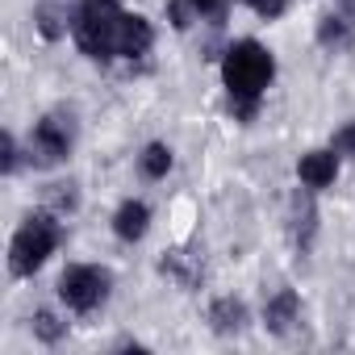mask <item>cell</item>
Returning a JSON list of instances; mask_svg holds the SVG:
<instances>
[{
    "label": "cell",
    "instance_id": "1",
    "mask_svg": "<svg viewBox=\"0 0 355 355\" xmlns=\"http://www.w3.org/2000/svg\"><path fill=\"white\" fill-rule=\"evenodd\" d=\"M272 71H276L272 55H268L259 42H251V38H247V42H234V46L226 51L222 76H226V88H230V96L239 101V113H243V117L255 113V101H259V92L268 88Z\"/></svg>",
    "mask_w": 355,
    "mask_h": 355
},
{
    "label": "cell",
    "instance_id": "2",
    "mask_svg": "<svg viewBox=\"0 0 355 355\" xmlns=\"http://www.w3.org/2000/svg\"><path fill=\"white\" fill-rule=\"evenodd\" d=\"M121 5L117 0H84L76 13V42L84 55L92 59H109L117 55V34H121Z\"/></svg>",
    "mask_w": 355,
    "mask_h": 355
},
{
    "label": "cell",
    "instance_id": "3",
    "mask_svg": "<svg viewBox=\"0 0 355 355\" xmlns=\"http://www.w3.org/2000/svg\"><path fill=\"white\" fill-rule=\"evenodd\" d=\"M59 247V226L51 222V218H30L21 230H17V239H13V247H9V268H13V276H34L42 263H46V255Z\"/></svg>",
    "mask_w": 355,
    "mask_h": 355
},
{
    "label": "cell",
    "instance_id": "4",
    "mask_svg": "<svg viewBox=\"0 0 355 355\" xmlns=\"http://www.w3.org/2000/svg\"><path fill=\"white\" fill-rule=\"evenodd\" d=\"M109 284H113V276H109L105 268H71V272H63V280H59V297H63L71 309L88 313V309H96V305L109 297Z\"/></svg>",
    "mask_w": 355,
    "mask_h": 355
},
{
    "label": "cell",
    "instance_id": "5",
    "mask_svg": "<svg viewBox=\"0 0 355 355\" xmlns=\"http://www.w3.org/2000/svg\"><path fill=\"white\" fill-rule=\"evenodd\" d=\"M67 150H71V117H59V113L42 117L34 125V138H30L34 163L38 167H55L59 159H67Z\"/></svg>",
    "mask_w": 355,
    "mask_h": 355
},
{
    "label": "cell",
    "instance_id": "6",
    "mask_svg": "<svg viewBox=\"0 0 355 355\" xmlns=\"http://www.w3.org/2000/svg\"><path fill=\"white\" fill-rule=\"evenodd\" d=\"M150 42H155L150 21H146V17H138V13H125L121 34H117V55H121V59H138V55H146V51H150Z\"/></svg>",
    "mask_w": 355,
    "mask_h": 355
},
{
    "label": "cell",
    "instance_id": "7",
    "mask_svg": "<svg viewBox=\"0 0 355 355\" xmlns=\"http://www.w3.org/2000/svg\"><path fill=\"white\" fill-rule=\"evenodd\" d=\"M334 171H338L334 150H309V155H301V163H297V175H301L305 189H326V184H334Z\"/></svg>",
    "mask_w": 355,
    "mask_h": 355
},
{
    "label": "cell",
    "instance_id": "8",
    "mask_svg": "<svg viewBox=\"0 0 355 355\" xmlns=\"http://www.w3.org/2000/svg\"><path fill=\"white\" fill-rule=\"evenodd\" d=\"M263 322H268L272 334H288V330L301 322V301H297V293H293V288L276 293V297L268 301V309H263Z\"/></svg>",
    "mask_w": 355,
    "mask_h": 355
},
{
    "label": "cell",
    "instance_id": "9",
    "mask_svg": "<svg viewBox=\"0 0 355 355\" xmlns=\"http://www.w3.org/2000/svg\"><path fill=\"white\" fill-rule=\"evenodd\" d=\"M146 222H150V209H146L142 201H125V205L117 209V218H113V230H117V239L134 243V239L146 234Z\"/></svg>",
    "mask_w": 355,
    "mask_h": 355
},
{
    "label": "cell",
    "instance_id": "10",
    "mask_svg": "<svg viewBox=\"0 0 355 355\" xmlns=\"http://www.w3.org/2000/svg\"><path fill=\"white\" fill-rule=\"evenodd\" d=\"M209 322H214V330H218V334H234V330H243V322H247V309H243V301H234V297H222V301L209 309Z\"/></svg>",
    "mask_w": 355,
    "mask_h": 355
},
{
    "label": "cell",
    "instance_id": "11",
    "mask_svg": "<svg viewBox=\"0 0 355 355\" xmlns=\"http://www.w3.org/2000/svg\"><path fill=\"white\" fill-rule=\"evenodd\" d=\"M167 167H171V150L163 142H150L142 150V171L150 175V180H159V175H167Z\"/></svg>",
    "mask_w": 355,
    "mask_h": 355
},
{
    "label": "cell",
    "instance_id": "12",
    "mask_svg": "<svg viewBox=\"0 0 355 355\" xmlns=\"http://www.w3.org/2000/svg\"><path fill=\"white\" fill-rule=\"evenodd\" d=\"M318 38H322V46H347V42H351V30H347L343 17H322Z\"/></svg>",
    "mask_w": 355,
    "mask_h": 355
},
{
    "label": "cell",
    "instance_id": "13",
    "mask_svg": "<svg viewBox=\"0 0 355 355\" xmlns=\"http://www.w3.org/2000/svg\"><path fill=\"white\" fill-rule=\"evenodd\" d=\"M34 334L46 338V343H59V338H63V322H59L55 313L42 309V313H34Z\"/></svg>",
    "mask_w": 355,
    "mask_h": 355
},
{
    "label": "cell",
    "instance_id": "14",
    "mask_svg": "<svg viewBox=\"0 0 355 355\" xmlns=\"http://www.w3.org/2000/svg\"><path fill=\"white\" fill-rule=\"evenodd\" d=\"M247 5H251V9H255L259 17H280L288 0H247Z\"/></svg>",
    "mask_w": 355,
    "mask_h": 355
},
{
    "label": "cell",
    "instance_id": "15",
    "mask_svg": "<svg viewBox=\"0 0 355 355\" xmlns=\"http://www.w3.org/2000/svg\"><path fill=\"white\" fill-rule=\"evenodd\" d=\"M38 26H42V34H46V38H59V30H63L55 9H38Z\"/></svg>",
    "mask_w": 355,
    "mask_h": 355
},
{
    "label": "cell",
    "instance_id": "16",
    "mask_svg": "<svg viewBox=\"0 0 355 355\" xmlns=\"http://www.w3.org/2000/svg\"><path fill=\"white\" fill-rule=\"evenodd\" d=\"M334 155H355V125L334 134Z\"/></svg>",
    "mask_w": 355,
    "mask_h": 355
},
{
    "label": "cell",
    "instance_id": "17",
    "mask_svg": "<svg viewBox=\"0 0 355 355\" xmlns=\"http://www.w3.org/2000/svg\"><path fill=\"white\" fill-rule=\"evenodd\" d=\"M189 5H193V13H222L226 0H189Z\"/></svg>",
    "mask_w": 355,
    "mask_h": 355
},
{
    "label": "cell",
    "instance_id": "18",
    "mask_svg": "<svg viewBox=\"0 0 355 355\" xmlns=\"http://www.w3.org/2000/svg\"><path fill=\"white\" fill-rule=\"evenodd\" d=\"M17 167V146H13V138L5 134V171H13Z\"/></svg>",
    "mask_w": 355,
    "mask_h": 355
},
{
    "label": "cell",
    "instance_id": "19",
    "mask_svg": "<svg viewBox=\"0 0 355 355\" xmlns=\"http://www.w3.org/2000/svg\"><path fill=\"white\" fill-rule=\"evenodd\" d=\"M343 5H347V9H355V0H343Z\"/></svg>",
    "mask_w": 355,
    "mask_h": 355
}]
</instances>
